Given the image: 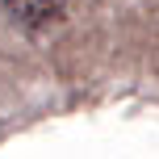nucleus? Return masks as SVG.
<instances>
[{"instance_id":"f257e3e1","label":"nucleus","mask_w":159,"mask_h":159,"mask_svg":"<svg viewBox=\"0 0 159 159\" xmlns=\"http://www.w3.org/2000/svg\"><path fill=\"white\" fill-rule=\"evenodd\" d=\"M4 13L25 30H38V25H50L63 13V0H4Z\"/></svg>"}]
</instances>
